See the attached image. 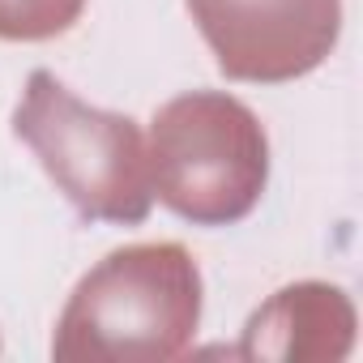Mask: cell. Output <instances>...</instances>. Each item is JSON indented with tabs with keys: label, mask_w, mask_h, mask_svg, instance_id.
Listing matches in <instances>:
<instances>
[{
	"label": "cell",
	"mask_w": 363,
	"mask_h": 363,
	"mask_svg": "<svg viewBox=\"0 0 363 363\" xmlns=\"http://www.w3.org/2000/svg\"><path fill=\"white\" fill-rule=\"evenodd\" d=\"M150 189L201 227L244 218L265 189L269 150L257 116L227 94H184L154 116Z\"/></svg>",
	"instance_id": "1"
},
{
	"label": "cell",
	"mask_w": 363,
	"mask_h": 363,
	"mask_svg": "<svg viewBox=\"0 0 363 363\" xmlns=\"http://www.w3.org/2000/svg\"><path fill=\"white\" fill-rule=\"evenodd\" d=\"M13 128L86 218L141 223L150 214V162L128 116L86 107L39 69L26 82Z\"/></svg>",
	"instance_id": "2"
},
{
	"label": "cell",
	"mask_w": 363,
	"mask_h": 363,
	"mask_svg": "<svg viewBox=\"0 0 363 363\" xmlns=\"http://www.w3.org/2000/svg\"><path fill=\"white\" fill-rule=\"evenodd\" d=\"M201 312L197 265L179 244H137L111 252L73 295L60 346L94 329L90 354H171Z\"/></svg>",
	"instance_id": "3"
},
{
	"label": "cell",
	"mask_w": 363,
	"mask_h": 363,
	"mask_svg": "<svg viewBox=\"0 0 363 363\" xmlns=\"http://www.w3.org/2000/svg\"><path fill=\"white\" fill-rule=\"evenodd\" d=\"M189 13L235 82L303 77L342 30V0H189Z\"/></svg>",
	"instance_id": "4"
},
{
	"label": "cell",
	"mask_w": 363,
	"mask_h": 363,
	"mask_svg": "<svg viewBox=\"0 0 363 363\" xmlns=\"http://www.w3.org/2000/svg\"><path fill=\"white\" fill-rule=\"evenodd\" d=\"M86 0H0V39H52L82 18Z\"/></svg>",
	"instance_id": "5"
}]
</instances>
